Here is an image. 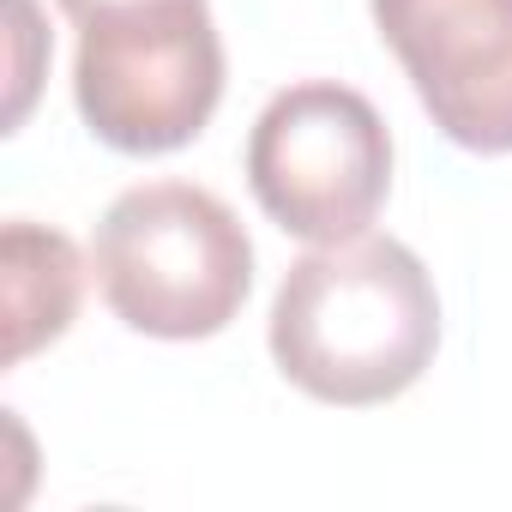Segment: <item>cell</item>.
<instances>
[{"label":"cell","instance_id":"cell-7","mask_svg":"<svg viewBox=\"0 0 512 512\" xmlns=\"http://www.w3.org/2000/svg\"><path fill=\"white\" fill-rule=\"evenodd\" d=\"M13 19H19V37H25V49L37 43V7H31V0H13ZM37 67H31V55H19V97H13V121H25V109H31V79Z\"/></svg>","mask_w":512,"mask_h":512},{"label":"cell","instance_id":"cell-3","mask_svg":"<svg viewBox=\"0 0 512 512\" xmlns=\"http://www.w3.org/2000/svg\"><path fill=\"white\" fill-rule=\"evenodd\" d=\"M73 97L85 127L127 157H163L205 133L223 97V43L205 0H127L79 25Z\"/></svg>","mask_w":512,"mask_h":512},{"label":"cell","instance_id":"cell-5","mask_svg":"<svg viewBox=\"0 0 512 512\" xmlns=\"http://www.w3.org/2000/svg\"><path fill=\"white\" fill-rule=\"evenodd\" d=\"M374 25L452 145L512 151V0H374Z\"/></svg>","mask_w":512,"mask_h":512},{"label":"cell","instance_id":"cell-2","mask_svg":"<svg viewBox=\"0 0 512 512\" xmlns=\"http://www.w3.org/2000/svg\"><path fill=\"white\" fill-rule=\"evenodd\" d=\"M91 260L115 320L169 344L217 338L253 290L241 217L193 181L127 187L97 223Z\"/></svg>","mask_w":512,"mask_h":512},{"label":"cell","instance_id":"cell-6","mask_svg":"<svg viewBox=\"0 0 512 512\" xmlns=\"http://www.w3.org/2000/svg\"><path fill=\"white\" fill-rule=\"evenodd\" d=\"M0 266H7V368H19L25 356H37L43 344H55L73 326L85 266L61 229H43L31 217L7 223Z\"/></svg>","mask_w":512,"mask_h":512},{"label":"cell","instance_id":"cell-4","mask_svg":"<svg viewBox=\"0 0 512 512\" xmlns=\"http://www.w3.org/2000/svg\"><path fill=\"white\" fill-rule=\"evenodd\" d=\"M260 211L296 241H350L392 193V133L380 109L332 79L278 91L247 133Z\"/></svg>","mask_w":512,"mask_h":512},{"label":"cell","instance_id":"cell-8","mask_svg":"<svg viewBox=\"0 0 512 512\" xmlns=\"http://www.w3.org/2000/svg\"><path fill=\"white\" fill-rule=\"evenodd\" d=\"M103 7H127V0H61V13H67L73 25H85V19L103 13Z\"/></svg>","mask_w":512,"mask_h":512},{"label":"cell","instance_id":"cell-1","mask_svg":"<svg viewBox=\"0 0 512 512\" xmlns=\"http://www.w3.org/2000/svg\"><path fill=\"white\" fill-rule=\"evenodd\" d=\"M440 350V296L392 235L320 241L272 302V362L320 404L368 410L410 392Z\"/></svg>","mask_w":512,"mask_h":512}]
</instances>
